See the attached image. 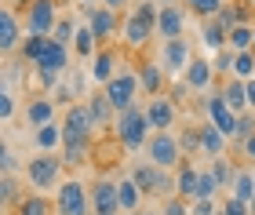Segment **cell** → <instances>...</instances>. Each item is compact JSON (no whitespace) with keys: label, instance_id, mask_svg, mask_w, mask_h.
<instances>
[{"label":"cell","instance_id":"cell-1","mask_svg":"<svg viewBox=\"0 0 255 215\" xmlns=\"http://www.w3.org/2000/svg\"><path fill=\"white\" fill-rule=\"evenodd\" d=\"M149 135H153V131H149V120H146V109L142 106L124 109V113H117V120H113V139H117L128 153L146 150Z\"/></svg>","mask_w":255,"mask_h":215},{"label":"cell","instance_id":"cell-2","mask_svg":"<svg viewBox=\"0 0 255 215\" xmlns=\"http://www.w3.org/2000/svg\"><path fill=\"white\" fill-rule=\"evenodd\" d=\"M55 215H91V194L80 179H66L55 186V201H51Z\"/></svg>","mask_w":255,"mask_h":215},{"label":"cell","instance_id":"cell-3","mask_svg":"<svg viewBox=\"0 0 255 215\" xmlns=\"http://www.w3.org/2000/svg\"><path fill=\"white\" fill-rule=\"evenodd\" d=\"M146 153H149V164L164 168V172H171V168H179L182 161H186L175 131H153V135H149V142H146Z\"/></svg>","mask_w":255,"mask_h":215},{"label":"cell","instance_id":"cell-4","mask_svg":"<svg viewBox=\"0 0 255 215\" xmlns=\"http://www.w3.org/2000/svg\"><path fill=\"white\" fill-rule=\"evenodd\" d=\"M55 26H59V4L55 0H33V4H26V15H22L26 37H51Z\"/></svg>","mask_w":255,"mask_h":215},{"label":"cell","instance_id":"cell-5","mask_svg":"<svg viewBox=\"0 0 255 215\" xmlns=\"http://www.w3.org/2000/svg\"><path fill=\"white\" fill-rule=\"evenodd\" d=\"M197 59L190 40L179 37V40H164L160 44V55H157V66L164 70V77H171V81H182V73L190 70V62Z\"/></svg>","mask_w":255,"mask_h":215},{"label":"cell","instance_id":"cell-6","mask_svg":"<svg viewBox=\"0 0 255 215\" xmlns=\"http://www.w3.org/2000/svg\"><path fill=\"white\" fill-rule=\"evenodd\" d=\"M62 157L59 153H37V157H29V164H26V179H29V186L37 190H51V186H59V175H62Z\"/></svg>","mask_w":255,"mask_h":215},{"label":"cell","instance_id":"cell-7","mask_svg":"<svg viewBox=\"0 0 255 215\" xmlns=\"http://www.w3.org/2000/svg\"><path fill=\"white\" fill-rule=\"evenodd\" d=\"M102 92H106V99H110V106L117 109V113H124V109H131V106H138L135 99L142 95L138 92V73L135 70H121L117 77H113V81L102 88Z\"/></svg>","mask_w":255,"mask_h":215},{"label":"cell","instance_id":"cell-8","mask_svg":"<svg viewBox=\"0 0 255 215\" xmlns=\"http://www.w3.org/2000/svg\"><path fill=\"white\" fill-rule=\"evenodd\" d=\"M146 120H149V131H171L175 128V120H179V106L171 103L168 95H153V99H146Z\"/></svg>","mask_w":255,"mask_h":215},{"label":"cell","instance_id":"cell-9","mask_svg":"<svg viewBox=\"0 0 255 215\" xmlns=\"http://www.w3.org/2000/svg\"><path fill=\"white\" fill-rule=\"evenodd\" d=\"M153 33H157V26L146 22L142 15H135V11H128L124 22H121V40H124V48H131V51H142Z\"/></svg>","mask_w":255,"mask_h":215},{"label":"cell","instance_id":"cell-10","mask_svg":"<svg viewBox=\"0 0 255 215\" xmlns=\"http://www.w3.org/2000/svg\"><path fill=\"white\" fill-rule=\"evenodd\" d=\"M88 194H91V215H121V197L113 179H95Z\"/></svg>","mask_w":255,"mask_h":215},{"label":"cell","instance_id":"cell-11","mask_svg":"<svg viewBox=\"0 0 255 215\" xmlns=\"http://www.w3.org/2000/svg\"><path fill=\"white\" fill-rule=\"evenodd\" d=\"M204 117H208V124H215L226 139H234V131H237V113L223 103V95H219V92L204 95Z\"/></svg>","mask_w":255,"mask_h":215},{"label":"cell","instance_id":"cell-12","mask_svg":"<svg viewBox=\"0 0 255 215\" xmlns=\"http://www.w3.org/2000/svg\"><path fill=\"white\" fill-rule=\"evenodd\" d=\"M186 22H190V11L182 7V4L160 7V15H157V37H160V40H179V37H186Z\"/></svg>","mask_w":255,"mask_h":215},{"label":"cell","instance_id":"cell-13","mask_svg":"<svg viewBox=\"0 0 255 215\" xmlns=\"http://www.w3.org/2000/svg\"><path fill=\"white\" fill-rule=\"evenodd\" d=\"M121 73V62H117V48H106V44H102V48L91 55V66H88V77H91V84H102L106 88L113 77Z\"/></svg>","mask_w":255,"mask_h":215},{"label":"cell","instance_id":"cell-14","mask_svg":"<svg viewBox=\"0 0 255 215\" xmlns=\"http://www.w3.org/2000/svg\"><path fill=\"white\" fill-rule=\"evenodd\" d=\"M84 22L91 26V33L99 37V44H106L110 37H117V33H121L117 15H113L110 7H102V4H99V7H88V11H84Z\"/></svg>","mask_w":255,"mask_h":215},{"label":"cell","instance_id":"cell-15","mask_svg":"<svg viewBox=\"0 0 255 215\" xmlns=\"http://www.w3.org/2000/svg\"><path fill=\"white\" fill-rule=\"evenodd\" d=\"M26 40V29H22V18L11 7H0V51H15Z\"/></svg>","mask_w":255,"mask_h":215},{"label":"cell","instance_id":"cell-16","mask_svg":"<svg viewBox=\"0 0 255 215\" xmlns=\"http://www.w3.org/2000/svg\"><path fill=\"white\" fill-rule=\"evenodd\" d=\"M91 157V139L88 135H73V131H62V164L66 168H77Z\"/></svg>","mask_w":255,"mask_h":215},{"label":"cell","instance_id":"cell-17","mask_svg":"<svg viewBox=\"0 0 255 215\" xmlns=\"http://www.w3.org/2000/svg\"><path fill=\"white\" fill-rule=\"evenodd\" d=\"M62 131H73V135H88V139H95V120H91V113L84 103H73L66 109V117H62Z\"/></svg>","mask_w":255,"mask_h":215},{"label":"cell","instance_id":"cell-18","mask_svg":"<svg viewBox=\"0 0 255 215\" xmlns=\"http://www.w3.org/2000/svg\"><path fill=\"white\" fill-rule=\"evenodd\" d=\"M138 92H142V95H149V99H153V95H164V81H168V77H164V70H160V66L157 62H138Z\"/></svg>","mask_w":255,"mask_h":215},{"label":"cell","instance_id":"cell-19","mask_svg":"<svg viewBox=\"0 0 255 215\" xmlns=\"http://www.w3.org/2000/svg\"><path fill=\"white\" fill-rule=\"evenodd\" d=\"M197 139H201V153L208 157V161H215V157H226V135L215 128V124H201V128H197Z\"/></svg>","mask_w":255,"mask_h":215},{"label":"cell","instance_id":"cell-20","mask_svg":"<svg viewBox=\"0 0 255 215\" xmlns=\"http://www.w3.org/2000/svg\"><path fill=\"white\" fill-rule=\"evenodd\" d=\"M182 81L190 84V92H212V84H215V70H212V62H208V59H193V62H190V70L182 73Z\"/></svg>","mask_w":255,"mask_h":215},{"label":"cell","instance_id":"cell-21","mask_svg":"<svg viewBox=\"0 0 255 215\" xmlns=\"http://www.w3.org/2000/svg\"><path fill=\"white\" fill-rule=\"evenodd\" d=\"M84 106H88V113H91V120H95V128H113V120H117V109L110 106L106 92H91V95L84 99Z\"/></svg>","mask_w":255,"mask_h":215},{"label":"cell","instance_id":"cell-22","mask_svg":"<svg viewBox=\"0 0 255 215\" xmlns=\"http://www.w3.org/2000/svg\"><path fill=\"white\" fill-rule=\"evenodd\" d=\"M69 66H73V62H69V48H66V44H59V40H51L48 44V51H44V59L37 62V66H33V70H44V73H66L69 70Z\"/></svg>","mask_w":255,"mask_h":215},{"label":"cell","instance_id":"cell-23","mask_svg":"<svg viewBox=\"0 0 255 215\" xmlns=\"http://www.w3.org/2000/svg\"><path fill=\"white\" fill-rule=\"evenodd\" d=\"M230 197L245 201V205H252V201H255V168H248V164H237L234 183H230Z\"/></svg>","mask_w":255,"mask_h":215},{"label":"cell","instance_id":"cell-24","mask_svg":"<svg viewBox=\"0 0 255 215\" xmlns=\"http://www.w3.org/2000/svg\"><path fill=\"white\" fill-rule=\"evenodd\" d=\"M197 179H201V168H193L190 161H182L179 175H175V194L182 201H197Z\"/></svg>","mask_w":255,"mask_h":215},{"label":"cell","instance_id":"cell-25","mask_svg":"<svg viewBox=\"0 0 255 215\" xmlns=\"http://www.w3.org/2000/svg\"><path fill=\"white\" fill-rule=\"evenodd\" d=\"M219 95H223V103L230 106L241 117V113H248V95H245V81H237V77H230V81L219 88Z\"/></svg>","mask_w":255,"mask_h":215},{"label":"cell","instance_id":"cell-26","mask_svg":"<svg viewBox=\"0 0 255 215\" xmlns=\"http://www.w3.org/2000/svg\"><path fill=\"white\" fill-rule=\"evenodd\" d=\"M26 120L33 131L44 128V124H55V99H33L26 106Z\"/></svg>","mask_w":255,"mask_h":215},{"label":"cell","instance_id":"cell-27","mask_svg":"<svg viewBox=\"0 0 255 215\" xmlns=\"http://www.w3.org/2000/svg\"><path fill=\"white\" fill-rule=\"evenodd\" d=\"M201 44H204L208 55H219V51L226 48V29L219 26L215 18H204V22H201Z\"/></svg>","mask_w":255,"mask_h":215},{"label":"cell","instance_id":"cell-28","mask_svg":"<svg viewBox=\"0 0 255 215\" xmlns=\"http://www.w3.org/2000/svg\"><path fill=\"white\" fill-rule=\"evenodd\" d=\"M33 146H37L40 153H55L62 146V124L55 120V124H44V128L33 131Z\"/></svg>","mask_w":255,"mask_h":215},{"label":"cell","instance_id":"cell-29","mask_svg":"<svg viewBox=\"0 0 255 215\" xmlns=\"http://www.w3.org/2000/svg\"><path fill=\"white\" fill-rule=\"evenodd\" d=\"M117 197H121V212H138V201H142V190L135 186V179L131 175H121V183H117Z\"/></svg>","mask_w":255,"mask_h":215},{"label":"cell","instance_id":"cell-30","mask_svg":"<svg viewBox=\"0 0 255 215\" xmlns=\"http://www.w3.org/2000/svg\"><path fill=\"white\" fill-rule=\"evenodd\" d=\"M99 48H102V44H99L95 33H91V26H88V22H80V26H77V37H73V51H77V59H91V55H95Z\"/></svg>","mask_w":255,"mask_h":215},{"label":"cell","instance_id":"cell-31","mask_svg":"<svg viewBox=\"0 0 255 215\" xmlns=\"http://www.w3.org/2000/svg\"><path fill=\"white\" fill-rule=\"evenodd\" d=\"M252 40H255L252 22H241V26H234V29L226 33V48L230 51H252Z\"/></svg>","mask_w":255,"mask_h":215},{"label":"cell","instance_id":"cell-32","mask_svg":"<svg viewBox=\"0 0 255 215\" xmlns=\"http://www.w3.org/2000/svg\"><path fill=\"white\" fill-rule=\"evenodd\" d=\"M15 215H55V208H51V201L44 197V194H29V197L18 201Z\"/></svg>","mask_w":255,"mask_h":215},{"label":"cell","instance_id":"cell-33","mask_svg":"<svg viewBox=\"0 0 255 215\" xmlns=\"http://www.w3.org/2000/svg\"><path fill=\"white\" fill-rule=\"evenodd\" d=\"M208 172H212V179L219 183V190H230V183H234V172H237V164L230 161V157H215V161H208Z\"/></svg>","mask_w":255,"mask_h":215},{"label":"cell","instance_id":"cell-34","mask_svg":"<svg viewBox=\"0 0 255 215\" xmlns=\"http://www.w3.org/2000/svg\"><path fill=\"white\" fill-rule=\"evenodd\" d=\"M223 4H226V0H182V7H186L190 11V15H197V18H215L219 15V11H223Z\"/></svg>","mask_w":255,"mask_h":215},{"label":"cell","instance_id":"cell-35","mask_svg":"<svg viewBox=\"0 0 255 215\" xmlns=\"http://www.w3.org/2000/svg\"><path fill=\"white\" fill-rule=\"evenodd\" d=\"M237 81H252L255 77V51H234V73Z\"/></svg>","mask_w":255,"mask_h":215},{"label":"cell","instance_id":"cell-36","mask_svg":"<svg viewBox=\"0 0 255 215\" xmlns=\"http://www.w3.org/2000/svg\"><path fill=\"white\" fill-rule=\"evenodd\" d=\"M48 44H51V37H26L22 40V59L37 66L44 59V51H48Z\"/></svg>","mask_w":255,"mask_h":215},{"label":"cell","instance_id":"cell-37","mask_svg":"<svg viewBox=\"0 0 255 215\" xmlns=\"http://www.w3.org/2000/svg\"><path fill=\"white\" fill-rule=\"evenodd\" d=\"M18 179H11V175H0V215H4L11 205H18Z\"/></svg>","mask_w":255,"mask_h":215},{"label":"cell","instance_id":"cell-38","mask_svg":"<svg viewBox=\"0 0 255 215\" xmlns=\"http://www.w3.org/2000/svg\"><path fill=\"white\" fill-rule=\"evenodd\" d=\"M215 22L223 26L226 33L234 29V26H241V22H248V15H245V7H237V4H223V11L215 15Z\"/></svg>","mask_w":255,"mask_h":215},{"label":"cell","instance_id":"cell-39","mask_svg":"<svg viewBox=\"0 0 255 215\" xmlns=\"http://www.w3.org/2000/svg\"><path fill=\"white\" fill-rule=\"evenodd\" d=\"M73 37H77V22L69 18V15H62L59 26H55V33H51V40H59V44H66V48H69V44H73Z\"/></svg>","mask_w":255,"mask_h":215},{"label":"cell","instance_id":"cell-40","mask_svg":"<svg viewBox=\"0 0 255 215\" xmlns=\"http://www.w3.org/2000/svg\"><path fill=\"white\" fill-rule=\"evenodd\" d=\"M252 135H255V113H241V117H237V131H234V142L245 146Z\"/></svg>","mask_w":255,"mask_h":215},{"label":"cell","instance_id":"cell-41","mask_svg":"<svg viewBox=\"0 0 255 215\" xmlns=\"http://www.w3.org/2000/svg\"><path fill=\"white\" fill-rule=\"evenodd\" d=\"M215 194H219V183L212 179V172L204 168L201 179H197V201H208V197H215Z\"/></svg>","mask_w":255,"mask_h":215},{"label":"cell","instance_id":"cell-42","mask_svg":"<svg viewBox=\"0 0 255 215\" xmlns=\"http://www.w3.org/2000/svg\"><path fill=\"white\" fill-rule=\"evenodd\" d=\"M179 146H182V157H193V153H201V139H197V131H193V128L179 131Z\"/></svg>","mask_w":255,"mask_h":215},{"label":"cell","instance_id":"cell-43","mask_svg":"<svg viewBox=\"0 0 255 215\" xmlns=\"http://www.w3.org/2000/svg\"><path fill=\"white\" fill-rule=\"evenodd\" d=\"M212 70L215 73H234V51L223 48L219 55H212Z\"/></svg>","mask_w":255,"mask_h":215},{"label":"cell","instance_id":"cell-44","mask_svg":"<svg viewBox=\"0 0 255 215\" xmlns=\"http://www.w3.org/2000/svg\"><path fill=\"white\" fill-rule=\"evenodd\" d=\"M219 208H223V205H219L215 197H208V201H193L190 215H219Z\"/></svg>","mask_w":255,"mask_h":215},{"label":"cell","instance_id":"cell-45","mask_svg":"<svg viewBox=\"0 0 255 215\" xmlns=\"http://www.w3.org/2000/svg\"><path fill=\"white\" fill-rule=\"evenodd\" d=\"M160 215H190V205H186V201H182V197L175 194V197H168V201H164Z\"/></svg>","mask_w":255,"mask_h":215},{"label":"cell","instance_id":"cell-46","mask_svg":"<svg viewBox=\"0 0 255 215\" xmlns=\"http://www.w3.org/2000/svg\"><path fill=\"white\" fill-rule=\"evenodd\" d=\"M15 117V95L7 88H0V120H11Z\"/></svg>","mask_w":255,"mask_h":215},{"label":"cell","instance_id":"cell-47","mask_svg":"<svg viewBox=\"0 0 255 215\" xmlns=\"http://www.w3.org/2000/svg\"><path fill=\"white\" fill-rule=\"evenodd\" d=\"M223 215H252L245 201H237V197H226L223 201Z\"/></svg>","mask_w":255,"mask_h":215},{"label":"cell","instance_id":"cell-48","mask_svg":"<svg viewBox=\"0 0 255 215\" xmlns=\"http://www.w3.org/2000/svg\"><path fill=\"white\" fill-rule=\"evenodd\" d=\"M186 95H190V84H186V81H175V84H171V95H168V99H171V103L179 106V103H182Z\"/></svg>","mask_w":255,"mask_h":215},{"label":"cell","instance_id":"cell-49","mask_svg":"<svg viewBox=\"0 0 255 215\" xmlns=\"http://www.w3.org/2000/svg\"><path fill=\"white\" fill-rule=\"evenodd\" d=\"M245 95H248V113H255V77L245 81Z\"/></svg>","mask_w":255,"mask_h":215},{"label":"cell","instance_id":"cell-50","mask_svg":"<svg viewBox=\"0 0 255 215\" xmlns=\"http://www.w3.org/2000/svg\"><path fill=\"white\" fill-rule=\"evenodd\" d=\"M128 4H131V0H102V7H110L113 15H121V11H124Z\"/></svg>","mask_w":255,"mask_h":215},{"label":"cell","instance_id":"cell-51","mask_svg":"<svg viewBox=\"0 0 255 215\" xmlns=\"http://www.w3.org/2000/svg\"><path fill=\"white\" fill-rule=\"evenodd\" d=\"M241 150H245V157H248V161L255 164V135H252V139H248L245 146H241Z\"/></svg>","mask_w":255,"mask_h":215},{"label":"cell","instance_id":"cell-52","mask_svg":"<svg viewBox=\"0 0 255 215\" xmlns=\"http://www.w3.org/2000/svg\"><path fill=\"white\" fill-rule=\"evenodd\" d=\"M131 215H160L157 208H138V212H131Z\"/></svg>","mask_w":255,"mask_h":215},{"label":"cell","instance_id":"cell-53","mask_svg":"<svg viewBox=\"0 0 255 215\" xmlns=\"http://www.w3.org/2000/svg\"><path fill=\"white\" fill-rule=\"evenodd\" d=\"M7 157H11V153H7V146H4V142H0V164H4V161H7Z\"/></svg>","mask_w":255,"mask_h":215},{"label":"cell","instance_id":"cell-54","mask_svg":"<svg viewBox=\"0 0 255 215\" xmlns=\"http://www.w3.org/2000/svg\"><path fill=\"white\" fill-rule=\"evenodd\" d=\"M157 4H160V7H171V4H179V0H157Z\"/></svg>","mask_w":255,"mask_h":215},{"label":"cell","instance_id":"cell-55","mask_svg":"<svg viewBox=\"0 0 255 215\" xmlns=\"http://www.w3.org/2000/svg\"><path fill=\"white\" fill-rule=\"evenodd\" d=\"M80 4H84V11H88V7H99V4H95V0H80Z\"/></svg>","mask_w":255,"mask_h":215},{"label":"cell","instance_id":"cell-56","mask_svg":"<svg viewBox=\"0 0 255 215\" xmlns=\"http://www.w3.org/2000/svg\"><path fill=\"white\" fill-rule=\"evenodd\" d=\"M248 212H252V215H255V201H252V205H248Z\"/></svg>","mask_w":255,"mask_h":215},{"label":"cell","instance_id":"cell-57","mask_svg":"<svg viewBox=\"0 0 255 215\" xmlns=\"http://www.w3.org/2000/svg\"><path fill=\"white\" fill-rule=\"evenodd\" d=\"M15 4H33V0H15Z\"/></svg>","mask_w":255,"mask_h":215},{"label":"cell","instance_id":"cell-58","mask_svg":"<svg viewBox=\"0 0 255 215\" xmlns=\"http://www.w3.org/2000/svg\"><path fill=\"white\" fill-rule=\"evenodd\" d=\"M55 4H69V0H55Z\"/></svg>","mask_w":255,"mask_h":215},{"label":"cell","instance_id":"cell-59","mask_svg":"<svg viewBox=\"0 0 255 215\" xmlns=\"http://www.w3.org/2000/svg\"><path fill=\"white\" fill-rule=\"evenodd\" d=\"M252 29H255V26H252ZM252 51H255V40H252Z\"/></svg>","mask_w":255,"mask_h":215},{"label":"cell","instance_id":"cell-60","mask_svg":"<svg viewBox=\"0 0 255 215\" xmlns=\"http://www.w3.org/2000/svg\"><path fill=\"white\" fill-rule=\"evenodd\" d=\"M219 215H223V208H219Z\"/></svg>","mask_w":255,"mask_h":215}]
</instances>
